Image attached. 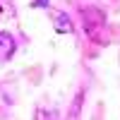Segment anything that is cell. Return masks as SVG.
<instances>
[{
  "label": "cell",
  "instance_id": "obj_1",
  "mask_svg": "<svg viewBox=\"0 0 120 120\" xmlns=\"http://www.w3.org/2000/svg\"><path fill=\"white\" fill-rule=\"evenodd\" d=\"M82 19H84V31H86V36L91 38V41H96V43L106 41V36H103V31H106V15L98 7H84L82 10Z\"/></svg>",
  "mask_w": 120,
  "mask_h": 120
},
{
  "label": "cell",
  "instance_id": "obj_2",
  "mask_svg": "<svg viewBox=\"0 0 120 120\" xmlns=\"http://www.w3.org/2000/svg\"><path fill=\"white\" fill-rule=\"evenodd\" d=\"M53 26L58 34H72V22L65 12H53Z\"/></svg>",
  "mask_w": 120,
  "mask_h": 120
},
{
  "label": "cell",
  "instance_id": "obj_3",
  "mask_svg": "<svg viewBox=\"0 0 120 120\" xmlns=\"http://www.w3.org/2000/svg\"><path fill=\"white\" fill-rule=\"evenodd\" d=\"M15 51V38L7 31H0V60H7Z\"/></svg>",
  "mask_w": 120,
  "mask_h": 120
},
{
  "label": "cell",
  "instance_id": "obj_4",
  "mask_svg": "<svg viewBox=\"0 0 120 120\" xmlns=\"http://www.w3.org/2000/svg\"><path fill=\"white\" fill-rule=\"evenodd\" d=\"M36 120H53V115H48L43 108H38V111H36Z\"/></svg>",
  "mask_w": 120,
  "mask_h": 120
},
{
  "label": "cell",
  "instance_id": "obj_5",
  "mask_svg": "<svg viewBox=\"0 0 120 120\" xmlns=\"http://www.w3.org/2000/svg\"><path fill=\"white\" fill-rule=\"evenodd\" d=\"M38 5H48V0H34V7H38Z\"/></svg>",
  "mask_w": 120,
  "mask_h": 120
}]
</instances>
